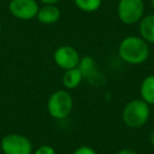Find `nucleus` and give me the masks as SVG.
<instances>
[{
	"label": "nucleus",
	"instance_id": "1",
	"mask_svg": "<svg viewBox=\"0 0 154 154\" xmlns=\"http://www.w3.org/2000/svg\"><path fill=\"white\" fill-rule=\"evenodd\" d=\"M118 54L127 63L140 64L149 57V47L141 37L129 36L120 42Z\"/></svg>",
	"mask_w": 154,
	"mask_h": 154
},
{
	"label": "nucleus",
	"instance_id": "2",
	"mask_svg": "<svg viewBox=\"0 0 154 154\" xmlns=\"http://www.w3.org/2000/svg\"><path fill=\"white\" fill-rule=\"evenodd\" d=\"M150 108L143 99H133L126 105L122 112V119L131 129H138L148 122Z\"/></svg>",
	"mask_w": 154,
	"mask_h": 154
},
{
	"label": "nucleus",
	"instance_id": "3",
	"mask_svg": "<svg viewBox=\"0 0 154 154\" xmlns=\"http://www.w3.org/2000/svg\"><path fill=\"white\" fill-rule=\"evenodd\" d=\"M73 108L72 96L66 91L58 90L48 100V111L55 119H63L70 115Z\"/></svg>",
	"mask_w": 154,
	"mask_h": 154
},
{
	"label": "nucleus",
	"instance_id": "4",
	"mask_svg": "<svg viewBox=\"0 0 154 154\" xmlns=\"http://www.w3.org/2000/svg\"><path fill=\"white\" fill-rule=\"evenodd\" d=\"M145 5L143 0H120L117 7L119 19L126 24H134L143 17Z\"/></svg>",
	"mask_w": 154,
	"mask_h": 154
},
{
	"label": "nucleus",
	"instance_id": "5",
	"mask_svg": "<svg viewBox=\"0 0 154 154\" xmlns=\"http://www.w3.org/2000/svg\"><path fill=\"white\" fill-rule=\"evenodd\" d=\"M1 150L5 154H32L33 145L26 136L21 134H8L1 139Z\"/></svg>",
	"mask_w": 154,
	"mask_h": 154
},
{
	"label": "nucleus",
	"instance_id": "6",
	"mask_svg": "<svg viewBox=\"0 0 154 154\" xmlns=\"http://www.w3.org/2000/svg\"><path fill=\"white\" fill-rule=\"evenodd\" d=\"M54 60L60 69L64 71L75 69L80 62L79 54L73 47L61 45L54 53Z\"/></svg>",
	"mask_w": 154,
	"mask_h": 154
},
{
	"label": "nucleus",
	"instance_id": "7",
	"mask_svg": "<svg viewBox=\"0 0 154 154\" xmlns=\"http://www.w3.org/2000/svg\"><path fill=\"white\" fill-rule=\"evenodd\" d=\"M9 9L14 17L21 20H31L38 14L39 8L35 0H12Z\"/></svg>",
	"mask_w": 154,
	"mask_h": 154
},
{
	"label": "nucleus",
	"instance_id": "8",
	"mask_svg": "<svg viewBox=\"0 0 154 154\" xmlns=\"http://www.w3.org/2000/svg\"><path fill=\"white\" fill-rule=\"evenodd\" d=\"M37 19L45 24L55 23L60 18V11L54 5H45L41 9H39L37 14Z\"/></svg>",
	"mask_w": 154,
	"mask_h": 154
},
{
	"label": "nucleus",
	"instance_id": "9",
	"mask_svg": "<svg viewBox=\"0 0 154 154\" xmlns=\"http://www.w3.org/2000/svg\"><path fill=\"white\" fill-rule=\"evenodd\" d=\"M139 33L146 42L154 45V15H147L141 18L139 23Z\"/></svg>",
	"mask_w": 154,
	"mask_h": 154
},
{
	"label": "nucleus",
	"instance_id": "10",
	"mask_svg": "<svg viewBox=\"0 0 154 154\" xmlns=\"http://www.w3.org/2000/svg\"><path fill=\"white\" fill-rule=\"evenodd\" d=\"M82 71L78 69V66L75 69H71L64 72L63 76H62V84L69 90H73L76 89L79 86L80 82H82Z\"/></svg>",
	"mask_w": 154,
	"mask_h": 154
},
{
	"label": "nucleus",
	"instance_id": "11",
	"mask_svg": "<svg viewBox=\"0 0 154 154\" xmlns=\"http://www.w3.org/2000/svg\"><path fill=\"white\" fill-rule=\"evenodd\" d=\"M140 96L148 105H154V75L147 76L140 85Z\"/></svg>",
	"mask_w": 154,
	"mask_h": 154
},
{
	"label": "nucleus",
	"instance_id": "12",
	"mask_svg": "<svg viewBox=\"0 0 154 154\" xmlns=\"http://www.w3.org/2000/svg\"><path fill=\"white\" fill-rule=\"evenodd\" d=\"M78 69L82 71V76L87 77L89 80H90V78H94L98 75V71H97V68L95 66L94 59L92 57H89V56L80 59Z\"/></svg>",
	"mask_w": 154,
	"mask_h": 154
},
{
	"label": "nucleus",
	"instance_id": "13",
	"mask_svg": "<svg viewBox=\"0 0 154 154\" xmlns=\"http://www.w3.org/2000/svg\"><path fill=\"white\" fill-rule=\"evenodd\" d=\"M74 3L82 11L92 13L100 8L101 0H74Z\"/></svg>",
	"mask_w": 154,
	"mask_h": 154
},
{
	"label": "nucleus",
	"instance_id": "14",
	"mask_svg": "<svg viewBox=\"0 0 154 154\" xmlns=\"http://www.w3.org/2000/svg\"><path fill=\"white\" fill-rule=\"evenodd\" d=\"M34 154H55V150L49 145H42L35 150Z\"/></svg>",
	"mask_w": 154,
	"mask_h": 154
},
{
	"label": "nucleus",
	"instance_id": "15",
	"mask_svg": "<svg viewBox=\"0 0 154 154\" xmlns=\"http://www.w3.org/2000/svg\"><path fill=\"white\" fill-rule=\"evenodd\" d=\"M73 154H96V151L89 146H82V147L77 148L73 152Z\"/></svg>",
	"mask_w": 154,
	"mask_h": 154
},
{
	"label": "nucleus",
	"instance_id": "16",
	"mask_svg": "<svg viewBox=\"0 0 154 154\" xmlns=\"http://www.w3.org/2000/svg\"><path fill=\"white\" fill-rule=\"evenodd\" d=\"M117 154H138V153L136 151H134V150L124 149V150H120L119 152H117Z\"/></svg>",
	"mask_w": 154,
	"mask_h": 154
},
{
	"label": "nucleus",
	"instance_id": "17",
	"mask_svg": "<svg viewBox=\"0 0 154 154\" xmlns=\"http://www.w3.org/2000/svg\"><path fill=\"white\" fill-rule=\"evenodd\" d=\"M41 2L45 3V5H55L57 2H59L60 0H40Z\"/></svg>",
	"mask_w": 154,
	"mask_h": 154
},
{
	"label": "nucleus",
	"instance_id": "18",
	"mask_svg": "<svg viewBox=\"0 0 154 154\" xmlns=\"http://www.w3.org/2000/svg\"><path fill=\"white\" fill-rule=\"evenodd\" d=\"M150 143H152V145L154 146V128L152 129V131H151V133H150Z\"/></svg>",
	"mask_w": 154,
	"mask_h": 154
},
{
	"label": "nucleus",
	"instance_id": "19",
	"mask_svg": "<svg viewBox=\"0 0 154 154\" xmlns=\"http://www.w3.org/2000/svg\"><path fill=\"white\" fill-rule=\"evenodd\" d=\"M151 5H152V8H153V10H154V0H151Z\"/></svg>",
	"mask_w": 154,
	"mask_h": 154
},
{
	"label": "nucleus",
	"instance_id": "20",
	"mask_svg": "<svg viewBox=\"0 0 154 154\" xmlns=\"http://www.w3.org/2000/svg\"><path fill=\"white\" fill-rule=\"evenodd\" d=\"M0 36H1V26H0Z\"/></svg>",
	"mask_w": 154,
	"mask_h": 154
}]
</instances>
